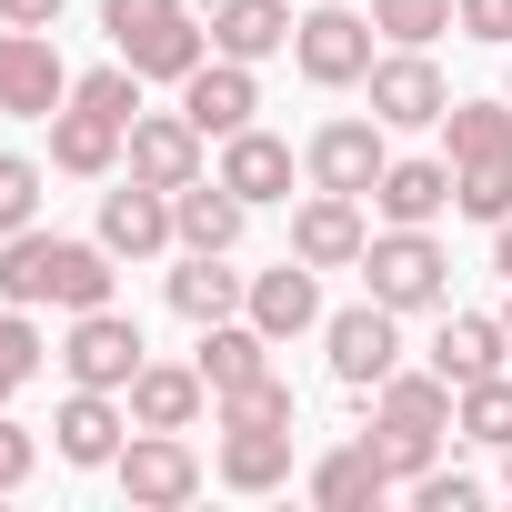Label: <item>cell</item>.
I'll use <instances>...</instances> for the list:
<instances>
[{"instance_id": "19", "label": "cell", "mask_w": 512, "mask_h": 512, "mask_svg": "<svg viewBox=\"0 0 512 512\" xmlns=\"http://www.w3.org/2000/svg\"><path fill=\"white\" fill-rule=\"evenodd\" d=\"M211 472L231 492H282L292 482V422H231L221 452H211Z\"/></svg>"}, {"instance_id": "20", "label": "cell", "mask_w": 512, "mask_h": 512, "mask_svg": "<svg viewBox=\"0 0 512 512\" xmlns=\"http://www.w3.org/2000/svg\"><path fill=\"white\" fill-rule=\"evenodd\" d=\"M292 0H211V51L221 61H251V71H262L272 51H292Z\"/></svg>"}, {"instance_id": "24", "label": "cell", "mask_w": 512, "mask_h": 512, "mask_svg": "<svg viewBox=\"0 0 512 512\" xmlns=\"http://www.w3.org/2000/svg\"><path fill=\"white\" fill-rule=\"evenodd\" d=\"M502 352H512L502 312H442V332H432V372H442L452 392L482 382V372H502Z\"/></svg>"}, {"instance_id": "11", "label": "cell", "mask_w": 512, "mask_h": 512, "mask_svg": "<svg viewBox=\"0 0 512 512\" xmlns=\"http://www.w3.org/2000/svg\"><path fill=\"white\" fill-rule=\"evenodd\" d=\"M121 432H131V402L121 392H91V382H71V402L51 412V442H61L71 472H111L121 462Z\"/></svg>"}, {"instance_id": "22", "label": "cell", "mask_w": 512, "mask_h": 512, "mask_svg": "<svg viewBox=\"0 0 512 512\" xmlns=\"http://www.w3.org/2000/svg\"><path fill=\"white\" fill-rule=\"evenodd\" d=\"M161 292H171V312H181V322H231V312H241V292H251V272H231V251H181Z\"/></svg>"}, {"instance_id": "33", "label": "cell", "mask_w": 512, "mask_h": 512, "mask_svg": "<svg viewBox=\"0 0 512 512\" xmlns=\"http://www.w3.org/2000/svg\"><path fill=\"white\" fill-rule=\"evenodd\" d=\"M231 422H292V382L262 372V382H241V392H211V432H231Z\"/></svg>"}, {"instance_id": "25", "label": "cell", "mask_w": 512, "mask_h": 512, "mask_svg": "<svg viewBox=\"0 0 512 512\" xmlns=\"http://www.w3.org/2000/svg\"><path fill=\"white\" fill-rule=\"evenodd\" d=\"M211 171H221V181H231L251 211H262V201H292V141H272L262 121H251V131H231Z\"/></svg>"}, {"instance_id": "32", "label": "cell", "mask_w": 512, "mask_h": 512, "mask_svg": "<svg viewBox=\"0 0 512 512\" xmlns=\"http://www.w3.org/2000/svg\"><path fill=\"white\" fill-rule=\"evenodd\" d=\"M362 442L382 452V472H392L402 492H412V482L432 472V452H442V432H412V422H382V412H372V432H362Z\"/></svg>"}, {"instance_id": "6", "label": "cell", "mask_w": 512, "mask_h": 512, "mask_svg": "<svg viewBox=\"0 0 512 512\" xmlns=\"http://www.w3.org/2000/svg\"><path fill=\"white\" fill-rule=\"evenodd\" d=\"M111 482H121V502H131V512H181V502L201 492V452H191L181 432H141V422H131V442H121Z\"/></svg>"}, {"instance_id": "9", "label": "cell", "mask_w": 512, "mask_h": 512, "mask_svg": "<svg viewBox=\"0 0 512 512\" xmlns=\"http://www.w3.org/2000/svg\"><path fill=\"white\" fill-rule=\"evenodd\" d=\"M61 101H71V71H61L51 31H11L0 21V111L11 121H51Z\"/></svg>"}, {"instance_id": "7", "label": "cell", "mask_w": 512, "mask_h": 512, "mask_svg": "<svg viewBox=\"0 0 512 512\" xmlns=\"http://www.w3.org/2000/svg\"><path fill=\"white\" fill-rule=\"evenodd\" d=\"M141 362H151V342H141V322H131L121 302L71 312V342H61V372H71V382H91V392H131Z\"/></svg>"}, {"instance_id": "15", "label": "cell", "mask_w": 512, "mask_h": 512, "mask_svg": "<svg viewBox=\"0 0 512 512\" xmlns=\"http://www.w3.org/2000/svg\"><path fill=\"white\" fill-rule=\"evenodd\" d=\"M101 241H111V262H161V251L181 241L171 231V191H151V181L101 191Z\"/></svg>"}, {"instance_id": "4", "label": "cell", "mask_w": 512, "mask_h": 512, "mask_svg": "<svg viewBox=\"0 0 512 512\" xmlns=\"http://www.w3.org/2000/svg\"><path fill=\"white\" fill-rule=\"evenodd\" d=\"M292 61H302V81L312 91H362L372 81V11H342V0H322V11H302V31H292Z\"/></svg>"}, {"instance_id": "30", "label": "cell", "mask_w": 512, "mask_h": 512, "mask_svg": "<svg viewBox=\"0 0 512 512\" xmlns=\"http://www.w3.org/2000/svg\"><path fill=\"white\" fill-rule=\"evenodd\" d=\"M452 432L482 442V452H502V442H512V382H502V372L462 382V392H452Z\"/></svg>"}, {"instance_id": "45", "label": "cell", "mask_w": 512, "mask_h": 512, "mask_svg": "<svg viewBox=\"0 0 512 512\" xmlns=\"http://www.w3.org/2000/svg\"><path fill=\"white\" fill-rule=\"evenodd\" d=\"M502 101H512V71H502Z\"/></svg>"}, {"instance_id": "39", "label": "cell", "mask_w": 512, "mask_h": 512, "mask_svg": "<svg viewBox=\"0 0 512 512\" xmlns=\"http://www.w3.org/2000/svg\"><path fill=\"white\" fill-rule=\"evenodd\" d=\"M171 11H191V0H101V31L131 41V31H151V21H171Z\"/></svg>"}, {"instance_id": "44", "label": "cell", "mask_w": 512, "mask_h": 512, "mask_svg": "<svg viewBox=\"0 0 512 512\" xmlns=\"http://www.w3.org/2000/svg\"><path fill=\"white\" fill-rule=\"evenodd\" d=\"M502 332H512V302H502Z\"/></svg>"}, {"instance_id": "40", "label": "cell", "mask_w": 512, "mask_h": 512, "mask_svg": "<svg viewBox=\"0 0 512 512\" xmlns=\"http://www.w3.org/2000/svg\"><path fill=\"white\" fill-rule=\"evenodd\" d=\"M31 462H41V442H31L11 412H0V492H21V482H31Z\"/></svg>"}, {"instance_id": "35", "label": "cell", "mask_w": 512, "mask_h": 512, "mask_svg": "<svg viewBox=\"0 0 512 512\" xmlns=\"http://www.w3.org/2000/svg\"><path fill=\"white\" fill-rule=\"evenodd\" d=\"M31 221H41V161L0 151V241H11V231H31Z\"/></svg>"}, {"instance_id": "31", "label": "cell", "mask_w": 512, "mask_h": 512, "mask_svg": "<svg viewBox=\"0 0 512 512\" xmlns=\"http://www.w3.org/2000/svg\"><path fill=\"white\" fill-rule=\"evenodd\" d=\"M372 31H382L392 51H422V41H442V31H462V21H452V0H372Z\"/></svg>"}, {"instance_id": "41", "label": "cell", "mask_w": 512, "mask_h": 512, "mask_svg": "<svg viewBox=\"0 0 512 512\" xmlns=\"http://www.w3.org/2000/svg\"><path fill=\"white\" fill-rule=\"evenodd\" d=\"M71 11V0H0V21H11V31H51Z\"/></svg>"}, {"instance_id": "36", "label": "cell", "mask_w": 512, "mask_h": 512, "mask_svg": "<svg viewBox=\"0 0 512 512\" xmlns=\"http://www.w3.org/2000/svg\"><path fill=\"white\" fill-rule=\"evenodd\" d=\"M41 372V322L21 302H0V382H31Z\"/></svg>"}, {"instance_id": "13", "label": "cell", "mask_w": 512, "mask_h": 512, "mask_svg": "<svg viewBox=\"0 0 512 512\" xmlns=\"http://www.w3.org/2000/svg\"><path fill=\"white\" fill-rule=\"evenodd\" d=\"M181 111H191V131L201 141H231V131H251V111H262V81H251V61H201L191 81H181Z\"/></svg>"}, {"instance_id": "1", "label": "cell", "mask_w": 512, "mask_h": 512, "mask_svg": "<svg viewBox=\"0 0 512 512\" xmlns=\"http://www.w3.org/2000/svg\"><path fill=\"white\" fill-rule=\"evenodd\" d=\"M111 241H61V231H11L0 241V302H21V312H41V302H61V312H101L111 302Z\"/></svg>"}, {"instance_id": "42", "label": "cell", "mask_w": 512, "mask_h": 512, "mask_svg": "<svg viewBox=\"0 0 512 512\" xmlns=\"http://www.w3.org/2000/svg\"><path fill=\"white\" fill-rule=\"evenodd\" d=\"M492 272H502V282H512V211H502V221H492Z\"/></svg>"}, {"instance_id": "38", "label": "cell", "mask_w": 512, "mask_h": 512, "mask_svg": "<svg viewBox=\"0 0 512 512\" xmlns=\"http://www.w3.org/2000/svg\"><path fill=\"white\" fill-rule=\"evenodd\" d=\"M412 502H422V512H472V502H482V482H472V472H422V482H412Z\"/></svg>"}, {"instance_id": "28", "label": "cell", "mask_w": 512, "mask_h": 512, "mask_svg": "<svg viewBox=\"0 0 512 512\" xmlns=\"http://www.w3.org/2000/svg\"><path fill=\"white\" fill-rule=\"evenodd\" d=\"M372 211L382 221H442L452 211V161H392L372 181Z\"/></svg>"}, {"instance_id": "10", "label": "cell", "mask_w": 512, "mask_h": 512, "mask_svg": "<svg viewBox=\"0 0 512 512\" xmlns=\"http://www.w3.org/2000/svg\"><path fill=\"white\" fill-rule=\"evenodd\" d=\"M362 91H372V121H382V131H432V121L452 111V81H442L422 51H382Z\"/></svg>"}, {"instance_id": "29", "label": "cell", "mask_w": 512, "mask_h": 512, "mask_svg": "<svg viewBox=\"0 0 512 512\" xmlns=\"http://www.w3.org/2000/svg\"><path fill=\"white\" fill-rule=\"evenodd\" d=\"M372 412L382 422H412V432H452V382L422 362V372H392L382 392H372Z\"/></svg>"}, {"instance_id": "27", "label": "cell", "mask_w": 512, "mask_h": 512, "mask_svg": "<svg viewBox=\"0 0 512 512\" xmlns=\"http://www.w3.org/2000/svg\"><path fill=\"white\" fill-rule=\"evenodd\" d=\"M382 492H392V472H382L372 442H342V452L312 462V502H322V512H372Z\"/></svg>"}, {"instance_id": "3", "label": "cell", "mask_w": 512, "mask_h": 512, "mask_svg": "<svg viewBox=\"0 0 512 512\" xmlns=\"http://www.w3.org/2000/svg\"><path fill=\"white\" fill-rule=\"evenodd\" d=\"M362 292L392 312H442L452 302V251L432 241V221H382L362 251Z\"/></svg>"}, {"instance_id": "23", "label": "cell", "mask_w": 512, "mask_h": 512, "mask_svg": "<svg viewBox=\"0 0 512 512\" xmlns=\"http://www.w3.org/2000/svg\"><path fill=\"white\" fill-rule=\"evenodd\" d=\"M141 81H191L201 61H211V21H191V11H171V21H151V31H131V41H111Z\"/></svg>"}, {"instance_id": "26", "label": "cell", "mask_w": 512, "mask_h": 512, "mask_svg": "<svg viewBox=\"0 0 512 512\" xmlns=\"http://www.w3.org/2000/svg\"><path fill=\"white\" fill-rule=\"evenodd\" d=\"M262 372H272V332L251 322V312L201 322V382H211V392H241V382H262Z\"/></svg>"}, {"instance_id": "8", "label": "cell", "mask_w": 512, "mask_h": 512, "mask_svg": "<svg viewBox=\"0 0 512 512\" xmlns=\"http://www.w3.org/2000/svg\"><path fill=\"white\" fill-rule=\"evenodd\" d=\"M302 171H312V191L372 201V181L392 171V141H382V121H322V131L302 141Z\"/></svg>"}, {"instance_id": "5", "label": "cell", "mask_w": 512, "mask_h": 512, "mask_svg": "<svg viewBox=\"0 0 512 512\" xmlns=\"http://www.w3.org/2000/svg\"><path fill=\"white\" fill-rule=\"evenodd\" d=\"M322 342H332V382L342 392H382L402 372V312L392 302H352V312H322Z\"/></svg>"}, {"instance_id": "17", "label": "cell", "mask_w": 512, "mask_h": 512, "mask_svg": "<svg viewBox=\"0 0 512 512\" xmlns=\"http://www.w3.org/2000/svg\"><path fill=\"white\" fill-rule=\"evenodd\" d=\"M131 181H151V191L201 181V131H191V111H141V121H131Z\"/></svg>"}, {"instance_id": "16", "label": "cell", "mask_w": 512, "mask_h": 512, "mask_svg": "<svg viewBox=\"0 0 512 512\" xmlns=\"http://www.w3.org/2000/svg\"><path fill=\"white\" fill-rule=\"evenodd\" d=\"M121 151H131V131H121L111 111H91V101H61V111H51V171H71V181H111Z\"/></svg>"}, {"instance_id": "18", "label": "cell", "mask_w": 512, "mask_h": 512, "mask_svg": "<svg viewBox=\"0 0 512 512\" xmlns=\"http://www.w3.org/2000/svg\"><path fill=\"white\" fill-rule=\"evenodd\" d=\"M121 402H131V422H141V432H191V422H201V402H211V382H201V362H141Z\"/></svg>"}, {"instance_id": "34", "label": "cell", "mask_w": 512, "mask_h": 512, "mask_svg": "<svg viewBox=\"0 0 512 512\" xmlns=\"http://www.w3.org/2000/svg\"><path fill=\"white\" fill-rule=\"evenodd\" d=\"M71 101H91V111H111V121L131 131V121H141V71H131V61H101V71L71 81Z\"/></svg>"}, {"instance_id": "37", "label": "cell", "mask_w": 512, "mask_h": 512, "mask_svg": "<svg viewBox=\"0 0 512 512\" xmlns=\"http://www.w3.org/2000/svg\"><path fill=\"white\" fill-rule=\"evenodd\" d=\"M452 21H462V41H492V51H512V0H452Z\"/></svg>"}, {"instance_id": "2", "label": "cell", "mask_w": 512, "mask_h": 512, "mask_svg": "<svg viewBox=\"0 0 512 512\" xmlns=\"http://www.w3.org/2000/svg\"><path fill=\"white\" fill-rule=\"evenodd\" d=\"M442 161H452V211L502 221L512 211V101H452L442 111Z\"/></svg>"}, {"instance_id": "12", "label": "cell", "mask_w": 512, "mask_h": 512, "mask_svg": "<svg viewBox=\"0 0 512 512\" xmlns=\"http://www.w3.org/2000/svg\"><path fill=\"white\" fill-rule=\"evenodd\" d=\"M292 251H302L312 272H362V251H372L362 201H352V191H312V201L292 211Z\"/></svg>"}, {"instance_id": "14", "label": "cell", "mask_w": 512, "mask_h": 512, "mask_svg": "<svg viewBox=\"0 0 512 512\" xmlns=\"http://www.w3.org/2000/svg\"><path fill=\"white\" fill-rule=\"evenodd\" d=\"M241 312L262 322L272 342H292V332H322V272H312L302 251H292V262H272V272H251V292H241Z\"/></svg>"}, {"instance_id": "21", "label": "cell", "mask_w": 512, "mask_h": 512, "mask_svg": "<svg viewBox=\"0 0 512 512\" xmlns=\"http://www.w3.org/2000/svg\"><path fill=\"white\" fill-rule=\"evenodd\" d=\"M241 221H251V201H241L221 171H201V181H181V191H171V231H181V251H231V241H241Z\"/></svg>"}, {"instance_id": "43", "label": "cell", "mask_w": 512, "mask_h": 512, "mask_svg": "<svg viewBox=\"0 0 512 512\" xmlns=\"http://www.w3.org/2000/svg\"><path fill=\"white\" fill-rule=\"evenodd\" d=\"M502 492H512V442H502Z\"/></svg>"}]
</instances>
